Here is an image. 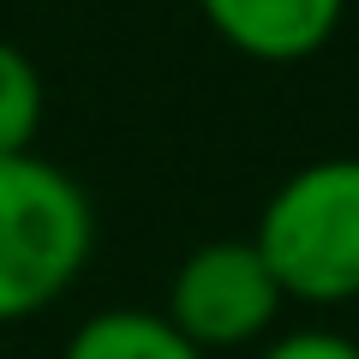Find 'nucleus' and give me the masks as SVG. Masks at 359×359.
Returning a JSON list of instances; mask_svg holds the SVG:
<instances>
[{
    "mask_svg": "<svg viewBox=\"0 0 359 359\" xmlns=\"http://www.w3.org/2000/svg\"><path fill=\"white\" fill-rule=\"evenodd\" d=\"M60 359H210V353L192 347L162 311L108 306V311H90V318L66 335Z\"/></svg>",
    "mask_w": 359,
    "mask_h": 359,
    "instance_id": "nucleus-5",
    "label": "nucleus"
},
{
    "mask_svg": "<svg viewBox=\"0 0 359 359\" xmlns=\"http://www.w3.org/2000/svg\"><path fill=\"white\" fill-rule=\"evenodd\" d=\"M282 299L353 306L359 299V156H318L269 192L252 228Z\"/></svg>",
    "mask_w": 359,
    "mask_h": 359,
    "instance_id": "nucleus-2",
    "label": "nucleus"
},
{
    "mask_svg": "<svg viewBox=\"0 0 359 359\" xmlns=\"http://www.w3.org/2000/svg\"><path fill=\"white\" fill-rule=\"evenodd\" d=\"M282 306L287 299L252 240H204L180 257L162 318L204 353H233L264 341Z\"/></svg>",
    "mask_w": 359,
    "mask_h": 359,
    "instance_id": "nucleus-3",
    "label": "nucleus"
},
{
    "mask_svg": "<svg viewBox=\"0 0 359 359\" xmlns=\"http://www.w3.org/2000/svg\"><path fill=\"white\" fill-rule=\"evenodd\" d=\"M257 359H359V341L341 335V330H287Z\"/></svg>",
    "mask_w": 359,
    "mask_h": 359,
    "instance_id": "nucleus-7",
    "label": "nucleus"
},
{
    "mask_svg": "<svg viewBox=\"0 0 359 359\" xmlns=\"http://www.w3.org/2000/svg\"><path fill=\"white\" fill-rule=\"evenodd\" d=\"M96 210L60 162L36 150L0 156V323L48 311L84 276Z\"/></svg>",
    "mask_w": 359,
    "mask_h": 359,
    "instance_id": "nucleus-1",
    "label": "nucleus"
},
{
    "mask_svg": "<svg viewBox=\"0 0 359 359\" xmlns=\"http://www.w3.org/2000/svg\"><path fill=\"white\" fill-rule=\"evenodd\" d=\"M204 25L257 66H299L335 42L347 0H198Z\"/></svg>",
    "mask_w": 359,
    "mask_h": 359,
    "instance_id": "nucleus-4",
    "label": "nucleus"
},
{
    "mask_svg": "<svg viewBox=\"0 0 359 359\" xmlns=\"http://www.w3.org/2000/svg\"><path fill=\"white\" fill-rule=\"evenodd\" d=\"M42 108H48V90H42L36 60L0 36V156H18L36 144Z\"/></svg>",
    "mask_w": 359,
    "mask_h": 359,
    "instance_id": "nucleus-6",
    "label": "nucleus"
}]
</instances>
